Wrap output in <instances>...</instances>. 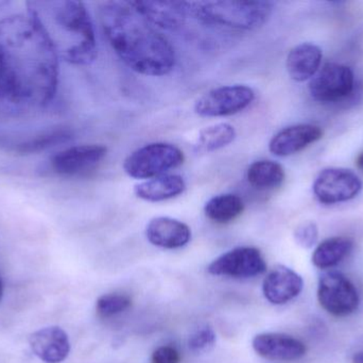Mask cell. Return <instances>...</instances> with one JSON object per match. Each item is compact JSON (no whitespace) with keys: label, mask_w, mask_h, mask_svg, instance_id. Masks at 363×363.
Masks as SVG:
<instances>
[{"label":"cell","mask_w":363,"mask_h":363,"mask_svg":"<svg viewBox=\"0 0 363 363\" xmlns=\"http://www.w3.org/2000/svg\"><path fill=\"white\" fill-rule=\"evenodd\" d=\"M69 134L66 131H52L49 134H43V136H36L33 140L28 141V142L21 143L17 147V151L19 153H32L36 151H44V149L49 148V147L55 146L57 143L64 142L68 140Z\"/></svg>","instance_id":"25"},{"label":"cell","mask_w":363,"mask_h":363,"mask_svg":"<svg viewBox=\"0 0 363 363\" xmlns=\"http://www.w3.org/2000/svg\"><path fill=\"white\" fill-rule=\"evenodd\" d=\"M313 190L322 204H340L353 200L362 192V181L353 170L328 168L318 175Z\"/></svg>","instance_id":"9"},{"label":"cell","mask_w":363,"mask_h":363,"mask_svg":"<svg viewBox=\"0 0 363 363\" xmlns=\"http://www.w3.org/2000/svg\"><path fill=\"white\" fill-rule=\"evenodd\" d=\"M216 343V335L213 328L203 326L191 335L188 341L189 350L194 353H205L213 349Z\"/></svg>","instance_id":"26"},{"label":"cell","mask_w":363,"mask_h":363,"mask_svg":"<svg viewBox=\"0 0 363 363\" xmlns=\"http://www.w3.org/2000/svg\"><path fill=\"white\" fill-rule=\"evenodd\" d=\"M253 349L260 357L272 362H296L307 353L302 341L277 332L257 335L253 340Z\"/></svg>","instance_id":"14"},{"label":"cell","mask_w":363,"mask_h":363,"mask_svg":"<svg viewBox=\"0 0 363 363\" xmlns=\"http://www.w3.org/2000/svg\"><path fill=\"white\" fill-rule=\"evenodd\" d=\"M184 160L183 151L176 145L150 143L130 153L123 162V170L131 178L148 180L178 168Z\"/></svg>","instance_id":"5"},{"label":"cell","mask_w":363,"mask_h":363,"mask_svg":"<svg viewBox=\"0 0 363 363\" xmlns=\"http://www.w3.org/2000/svg\"><path fill=\"white\" fill-rule=\"evenodd\" d=\"M59 57L29 15L0 19V107L31 112L57 93Z\"/></svg>","instance_id":"1"},{"label":"cell","mask_w":363,"mask_h":363,"mask_svg":"<svg viewBox=\"0 0 363 363\" xmlns=\"http://www.w3.org/2000/svg\"><path fill=\"white\" fill-rule=\"evenodd\" d=\"M357 166L359 168H362L363 170V153H360L359 156H358L357 158Z\"/></svg>","instance_id":"30"},{"label":"cell","mask_w":363,"mask_h":363,"mask_svg":"<svg viewBox=\"0 0 363 363\" xmlns=\"http://www.w3.org/2000/svg\"><path fill=\"white\" fill-rule=\"evenodd\" d=\"M132 8L142 15L155 28L174 30L183 25L188 14L187 1H167V0H146L129 1Z\"/></svg>","instance_id":"12"},{"label":"cell","mask_w":363,"mask_h":363,"mask_svg":"<svg viewBox=\"0 0 363 363\" xmlns=\"http://www.w3.org/2000/svg\"><path fill=\"white\" fill-rule=\"evenodd\" d=\"M285 177L281 164L272 160H258L247 170V183L260 191L277 189L283 185Z\"/></svg>","instance_id":"20"},{"label":"cell","mask_w":363,"mask_h":363,"mask_svg":"<svg viewBox=\"0 0 363 363\" xmlns=\"http://www.w3.org/2000/svg\"><path fill=\"white\" fill-rule=\"evenodd\" d=\"M186 183L180 175L165 174L138 183L134 194L149 202H165L178 197L185 192Z\"/></svg>","instance_id":"19"},{"label":"cell","mask_w":363,"mask_h":363,"mask_svg":"<svg viewBox=\"0 0 363 363\" xmlns=\"http://www.w3.org/2000/svg\"><path fill=\"white\" fill-rule=\"evenodd\" d=\"M355 87V76L349 66L326 63L311 79L309 93L322 104L340 102L351 95Z\"/></svg>","instance_id":"8"},{"label":"cell","mask_w":363,"mask_h":363,"mask_svg":"<svg viewBox=\"0 0 363 363\" xmlns=\"http://www.w3.org/2000/svg\"><path fill=\"white\" fill-rule=\"evenodd\" d=\"M323 53L313 43L296 45L288 53L286 67L292 80L304 82L313 78L321 66Z\"/></svg>","instance_id":"18"},{"label":"cell","mask_w":363,"mask_h":363,"mask_svg":"<svg viewBox=\"0 0 363 363\" xmlns=\"http://www.w3.org/2000/svg\"><path fill=\"white\" fill-rule=\"evenodd\" d=\"M2 296H4V285H2L1 279H0V300H1Z\"/></svg>","instance_id":"31"},{"label":"cell","mask_w":363,"mask_h":363,"mask_svg":"<svg viewBox=\"0 0 363 363\" xmlns=\"http://www.w3.org/2000/svg\"><path fill=\"white\" fill-rule=\"evenodd\" d=\"M28 13L57 57L72 65H89L97 59L93 21L81 1L27 2Z\"/></svg>","instance_id":"3"},{"label":"cell","mask_w":363,"mask_h":363,"mask_svg":"<svg viewBox=\"0 0 363 363\" xmlns=\"http://www.w3.org/2000/svg\"><path fill=\"white\" fill-rule=\"evenodd\" d=\"M29 343L35 356L46 363H61L69 355V338L57 326L42 328L33 332L30 336Z\"/></svg>","instance_id":"16"},{"label":"cell","mask_w":363,"mask_h":363,"mask_svg":"<svg viewBox=\"0 0 363 363\" xmlns=\"http://www.w3.org/2000/svg\"><path fill=\"white\" fill-rule=\"evenodd\" d=\"M255 92L243 85H224L207 92L194 102V112L201 117H224L237 114L251 106Z\"/></svg>","instance_id":"6"},{"label":"cell","mask_w":363,"mask_h":363,"mask_svg":"<svg viewBox=\"0 0 363 363\" xmlns=\"http://www.w3.org/2000/svg\"><path fill=\"white\" fill-rule=\"evenodd\" d=\"M234 126L228 123H218L207 126L199 132L194 144V151L208 153L228 146L236 139Z\"/></svg>","instance_id":"23"},{"label":"cell","mask_w":363,"mask_h":363,"mask_svg":"<svg viewBox=\"0 0 363 363\" xmlns=\"http://www.w3.org/2000/svg\"><path fill=\"white\" fill-rule=\"evenodd\" d=\"M323 138V129L313 124H298L277 132L269 143V151L277 157H289Z\"/></svg>","instance_id":"13"},{"label":"cell","mask_w":363,"mask_h":363,"mask_svg":"<svg viewBox=\"0 0 363 363\" xmlns=\"http://www.w3.org/2000/svg\"><path fill=\"white\" fill-rule=\"evenodd\" d=\"M245 202L236 194H219L207 200L204 213L207 219L217 224H228L240 217Z\"/></svg>","instance_id":"22"},{"label":"cell","mask_w":363,"mask_h":363,"mask_svg":"<svg viewBox=\"0 0 363 363\" xmlns=\"http://www.w3.org/2000/svg\"><path fill=\"white\" fill-rule=\"evenodd\" d=\"M132 300L125 294L111 293L102 296L97 300L96 310L98 315L104 319L123 313L131 307Z\"/></svg>","instance_id":"24"},{"label":"cell","mask_w":363,"mask_h":363,"mask_svg":"<svg viewBox=\"0 0 363 363\" xmlns=\"http://www.w3.org/2000/svg\"><path fill=\"white\" fill-rule=\"evenodd\" d=\"M99 17L106 40L128 67L149 77L165 76L174 70V47L129 1L104 2Z\"/></svg>","instance_id":"2"},{"label":"cell","mask_w":363,"mask_h":363,"mask_svg":"<svg viewBox=\"0 0 363 363\" xmlns=\"http://www.w3.org/2000/svg\"><path fill=\"white\" fill-rule=\"evenodd\" d=\"M267 264L259 249L255 247H236L218 257L209 264V274L250 278L266 272Z\"/></svg>","instance_id":"10"},{"label":"cell","mask_w":363,"mask_h":363,"mask_svg":"<svg viewBox=\"0 0 363 363\" xmlns=\"http://www.w3.org/2000/svg\"><path fill=\"white\" fill-rule=\"evenodd\" d=\"M318 300L322 308L337 318L353 315L360 304L355 285L341 273H326L318 286Z\"/></svg>","instance_id":"7"},{"label":"cell","mask_w":363,"mask_h":363,"mask_svg":"<svg viewBox=\"0 0 363 363\" xmlns=\"http://www.w3.org/2000/svg\"><path fill=\"white\" fill-rule=\"evenodd\" d=\"M353 363H363V352H359L353 356Z\"/></svg>","instance_id":"29"},{"label":"cell","mask_w":363,"mask_h":363,"mask_svg":"<svg viewBox=\"0 0 363 363\" xmlns=\"http://www.w3.org/2000/svg\"><path fill=\"white\" fill-rule=\"evenodd\" d=\"M353 247V240L347 237L326 239L313 251L311 258L313 266L321 270L334 268L351 254Z\"/></svg>","instance_id":"21"},{"label":"cell","mask_w":363,"mask_h":363,"mask_svg":"<svg viewBox=\"0 0 363 363\" xmlns=\"http://www.w3.org/2000/svg\"><path fill=\"white\" fill-rule=\"evenodd\" d=\"M106 153L108 148L104 145H76L53 156L50 166L53 172L60 176H82L95 170L104 161Z\"/></svg>","instance_id":"11"},{"label":"cell","mask_w":363,"mask_h":363,"mask_svg":"<svg viewBox=\"0 0 363 363\" xmlns=\"http://www.w3.org/2000/svg\"><path fill=\"white\" fill-rule=\"evenodd\" d=\"M303 288L302 277L285 266L273 268L262 283L264 298L273 305L287 304L300 296Z\"/></svg>","instance_id":"15"},{"label":"cell","mask_w":363,"mask_h":363,"mask_svg":"<svg viewBox=\"0 0 363 363\" xmlns=\"http://www.w3.org/2000/svg\"><path fill=\"white\" fill-rule=\"evenodd\" d=\"M146 237L155 246L181 249L189 243L191 230L183 222L168 217H155L146 227Z\"/></svg>","instance_id":"17"},{"label":"cell","mask_w":363,"mask_h":363,"mask_svg":"<svg viewBox=\"0 0 363 363\" xmlns=\"http://www.w3.org/2000/svg\"><path fill=\"white\" fill-rule=\"evenodd\" d=\"M319 239V229L313 222H305L294 230V240L303 249H311L317 244Z\"/></svg>","instance_id":"27"},{"label":"cell","mask_w":363,"mask_h":363,"mask_svg":"<svg viewBox=\"0 0 363 363\" xmlns=\"http://www.w3.org/2000/svg\"><path fill=\"white\" fill-rule=\"evenodd\" d=\"M270 1H187L188 14L202 23L228 29H259L270 18L273 11Z\"/></svg>","instance_id":"4"},{"label":"cell","mask_w":363,"mask_h":363,"mask_svg":"<svg viewBox=\"0 0 363 363\" xmlns=\"http://www.w3.org/2000/svg\"><path fill=\"white\" fill-rule=\"evenodd\" d=\"M151 362L152 363H180L181 355L176 347L165 345L155 350Z\"/></svg>","instance_id":"28"}]
</instances>
